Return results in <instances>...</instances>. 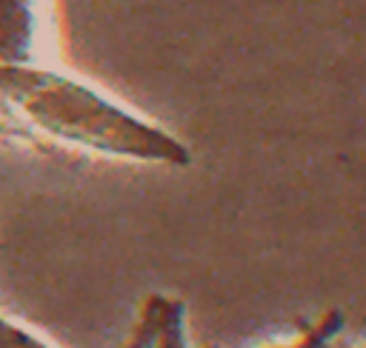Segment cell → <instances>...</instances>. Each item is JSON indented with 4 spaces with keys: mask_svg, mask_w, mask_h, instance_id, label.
Instances as JSON below:
<instances>
[{
    "mask_svg": "<svg viewBox=\"0 0 366 348\" xmlns=\"http://www.w3.org/2000/svg\"><path fill=\"white\" fill-rule=\"evenodd\" d=\"M0 137L46 151V140L140 163L189 165L192 151L166 128L94 86L49 66L0 63Z\"/></svg>",
    "mask_w": 366,
    "mask_h": 348,
    "instance_id": "1",
    "label": "cell"
},
{
    "mask_svg": "<svg viewBox=\"0 0 366 348\" xmlns=\"http://www.w3.org/2000/svg\"><path fill=\"white\" fill-rule=\"evenodd\" d=\"M54 46L51 0H0V63L46 66Z\"/></svg>",
    "mask_w": 366,
    "mask_h": 348,
    "instance_id": "2",
    "label": "cell"
},
{
    "mask_svg": "<svg viewBox=\"0 0 366 348\" xmlns=\"http://www.w3.org/2000/svg\"><path fill=\"white\" fill-rule=\"evenodd\" d=\"M154 348H189V339H186V305H183V300L166 297Z\"/></svg>",
    "mask_w": 366,
    "mask_h": 348,
    "instance_id": "3",
    "label": "cell"
},
{
    "mask_svg": "<svg viewBox=\"0 0 366 348\" xmlns=\"http://www.w3.org/2000/svg\"><path fill=\"white\" fill-rule=\"evenodd\" d=\"M343 325H346L343 311H340V308H332V311H326L300 339H295V342H277V345H269V348H326L329 342H335V339L340 337Z\"/></svg>",
    "mask_w": 366,
    "mask_h": 348,
    "instance_id": "4",
    "label": "cell"
},
{
    "mask_svg": "<svg viewBox=\"0 0 366 348\" xmlns=\"http://www.w3.org/2000/svg\"><path fill=\"white\" fill-rule=\"evenodd\" d=\"M0 348H51V345L0 314Z\"/></svg>",
    "mask_w": 366,
    "mask_h": 348,
    "instance_id": "5",
    "label": "cell"
},
{
    "mask_svg": "<svg viewBox=\"0 0 366 348\" xmlns=\"http://www.w3.org/2000/svg\"><path fill=\"white\" fill-rule=\"evenodd\" d=\"M326 348H349V345H343V342H337V339H335V342H329Z\"/></svg>",
    "mask_w": 366,
    "mask_h": 348,
    "instance_id": "6",
    "label": "cell"
}]
</instances>
